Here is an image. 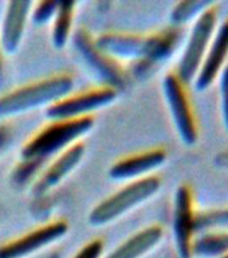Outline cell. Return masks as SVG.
<instances>
[{
	"label": "cell",
	"instance_id": "8fae6325",
	"mask_svg": "<svg viewBox=\"0 0 228 258\" xmlns=\"http://www.w3.org/2000/svg\"><path fill=\"white\" fill-rule=\"evenodd\" d=\"M167 156L164 148H150L126 155L113 163L109 175L114 180H138L153 175L157 168L164 164Z\"/></svg>",
	"mask_w": 228,
	"mask_h": 258
},
{
	"label": "cell",
	"instance_id": "d6986e66",
	"mask_svg": "<svg viewBox=\"0 0 228 258\" xmlns=\"http://www.w3.org/2000/svg\"><path fill=\"white\" fill-rule=\"evenodd\" d=\"M213 2L209 0H187V2H180L177 3L171 11V23L173 27H180L183 24H187L189 22H195L199 16L212 7Z\"/></svg>",
	"mask_w": 228,
	"mask_h": 258
},
{
	"label": "cell",
	"instance_id": "30bf717a",
	"mask_svg": "<svg viewBox=\"0 0 228 258\" xmlns=\"http://www.w3.org/2000/svg\"><path fill=\"white\" fill-rule=\"evenodd\" d=\"M75 46L84 56L85 62L94 70L101 80H104L108 86L117 89L125 80V70L118 60L113 59L97 47L96 40L89 31L81 28L75 35Z\"/></svg>",
	"mask_w": 228,
	"mask_h": 258
},
{
	"label": "cell",
	"instance_id": "8992f818",
	"mask_svg": "<svg viewBox=\"0 0 228 258\" xmlns=\"http://www.w3.org/2000/svg\"><path fill=\"white\" fill-rule=\"evenodd\" d=\"M163 90L181 141L185 145H195L199 139V125L187 85L177 77L176 73L171 72L163 80Z\"/></svg>",
	"mask_w": 228,
	"mask_h": 258
},
{
	"label": "cell",
	"instance_id": "cb8c5ba5",
	"mask_svg": "<svg viewBox=\"0 0 228 258\" xmlns=\"http://www.w3.org/2000/svg\"><path fill=\"white\" fill-rule=\"evenodd\" d=\"M2 62H3V59H2V47H0V70H2Z\"/></svg>",
	"mask_w": 228,
	"mask_h": 258
},
{
	"label": "cell",
	"instance_id": "603a6c76",
	"mask_svg": "<svg viewBox=\"0 0 228 258\" xmlns=\"http://www.w3.org/2000/svg\"><path fill=\"white\" fill-rule=\"evenodd\" d=\"M213 164L219 168L228 169V149H225L223 152H219L216 156L213 157Z\"/></svg>",
	"mask_w": 228,
	"mask_h": 258
},
{
	"label": "cell",
	"instance_id": "e0dca14e",
	"mask_svg": "<svg viewBox=\"0 0 228 258\" xmlns=\"http://www.w3.org/2000/svg\"><path fill=\"white\" fill-rule=\"evenodd\" d=\"M75 2H59L52 19L51 39L56 48H63L71 34L72 20L75 15Z\"/></svg>",
	"mask_w": 228,
	"mask_h": 258
},
{
	"label": "cell",
	"instance_id": "ffe728a7",
	"mask_svg": "<svg viewBox=\"0 0 228 258\" xmlns=\"http://www.w3.org/2000/svg\"><path fill=\"white\" fill-rule=\"evenodd\" d=\"M58 3L59 2H38V3H32L31 14H30L32 22L36 26H44V24L52 22L56 10H58Z\"/></svg>",
	"mask_w": 228,
	"mask_h": 258
},
{
	"label": "cell",
	"instance_id": "d4e9b609",
	"mask_svg": "<svg viewBox=\"0 0 228 258\" xmlns=\"http://www.w3.org/2000/svg\"><path fill=\"white\" fill-rule=\"evenodd\" d=\"M221 258H228V254H227V255H224V257H221Z\"/></svg>",
	"mask_w": 228,
	"mask_h": 258
},
{
	"label": "cell",
	"instance_id": "7a4b0ae2",
	"mask_svg": "<svg viewBox=\"0 0 228 258\" xmlns=\"http://www.w3.org/2000/svg\"><path fill=\"white\" fill-rule=\"evenodd\" d=\"M75 80L70 73H56L0 94V118L15 117L50 106L72 92Z\"/></svg>",
	"mask_w": 228,
	"mask_h": 258
},
{
	"label": "cell",
	"instance_id": "7402d4cb",
	"mask_svg": "<svg viewBox=\"0 0 228 258\" xmlns=\"http://www.w3.org/2000/svg\"><path fill=\"white\" fill-rule=\"evenodd\" d=\"M104 242L102 239H93L84 245L72 258H101L104 254Z\"/></svg>",
	"mask_w": 228,
	"mask_h": 258
},
{
	"label": "cell",
	"instance_id": "ba28073f",
	"mask_svg": "<svg viewBox=\"0 0 228 258\" xmlns=\"http://www.w3.org/2000/svg\"><path fill=\"white\" fill-rule=\"evenodd\" d=\"M68 225L63 219L48 222L28 233L0 246V258H26L59 241L67 233Z\"/></svg>",
	"mask_w": 228,
	"mask_h": 258
},
{
	"label": "cell",
	"instance_id": "3957f363",
	"mask_svg": "<svg viewBox=\"0 0 228 258\" xmlns=\"http://www.w3.org/2000/svg\"><path fill=\"white\" fill-rule=\"evenodd\" d=\"M94 122V116L50 120L48 124L43 125L24 143L20 151L22 161L39 164L44 160L54 159L68 147L81 141L85 135L92 131Z\"/></svg>",
	"mask_w": 228,
	"mask_h": 258
},
{
	"label": "cell",
	"instance_id": "ac0fdd59",
	"mask_svg": "<svg viewBox=\"0 0 228 258\" xmlns=\"http://www.w3.org/2000/svg\"><path fill=\"white\" fill-rule=\"evenodd\" d=\"M195 234L228 231V207L196 211Z\"/></svg>",
	"mask_w": 228,
	"mask_h": 258
},
{
	"label": "cell",
	"instance_id": "5b68a950",
	"mask_svg": "<svg viewBox=\"0 0 228 258\" xmlns=\"http://www.w3.org/2000/svg\"><path fill=\"white\" fill-rule=\"evenodd\" d=\"M217 28V8L216 4L205 10L192 24L188 40L185 43L180 60L175 73L185 85L191 84L196 78L200 70L201 62L208 51L213 34Z\"/></svg>",
	"mask_w": 228,
	"mask_h": 258
},
{
	"label": "cell",
	"instance_id": "2e32d148",
	"mask_svg": "<svg viewBox=\"0 0 228 258\" xmlns=\"http://www.w3.org/2000/svg\"><path fill=\"white\" fill-rule=\"evenodd\" d=\"M228 254V231L199 234L192 245V257L221 258Z\"/></svg>",
	"mask_w": 228,
	"mask_h": 258
},
{
	"label": "cell",
	"instance_id": "52a82bcc",
	"mask_svg": "<svg viewBox=\"0 0 228 258\" xmlns=\"http://www.w3.org/2000/svg\"><path fill=\"white\" fill-rule=\"evenodd\" d=\"M116 98L117 89L108 85H101L78 93H70L50 105L46 114L50 120H68L93 116L96 110L108 106Z\"/></svg>",
	"mask_w": 228,
	"mask_h": 258
},
{
	"label": "cell",
	"instance_id": "9a60e30c",
	"mask_svg": "<svg viewBox=\"0 0 228 258\" xmlns=\"http://www.w3.org/2000/svg\"><path fill=\"white\" fill-rule=\"evenodd\" d=\"M164 237V230L160 225H150L137 231L122 242L116 250H113L105 258H141L148 254L161 242Z\"/></svg>",
	"mask_w": 228,
	"mask_h": 258
},
{
	"label": "cell",
	"instance_id": "6da1fadb",
	"mask_svg": "<svg viewBox=\"0 0 228 258\" xmlns=\"http://www.w3.org/2000/svg\"><path fill=\"white\" fill-rule=\"evenodd\" d=\"M94 40L101 51L118 62L128 59L153 64L172 55L180 40V34L176 27L152 34L108 31L94 38Z\"/></svg>",
	"mask_w": 228,
	"mask_h": 258
},
{
	"label": "cell",
	"instance_id": "7c38bea8",
	"mask_svg": "<svg viewBox=\"0 0 228 258\" xmlns=\"http://www.w3.org/2000/svg\"><path fill=\"white\" fill-rule=\"evenodd\" d=\"M228 58V18L219 24L209 44L208 51L201 62L200 70L193 81L199 92H204L219 78L227 64Z\"/></svg>",
	"mask_w": 228,
	"mask_h": 258
},
{
	"label": "cell",
	"instance_id": "44dd1931",
	"mask_svg": "<svg viewBox=\"0 0 228 258\" xmlns=\"http://www.w3.org/2000/svg\"><path fill=\"white\" fill-rule=\"evenodd\" d=\"M219 92H220V108L223 114V122L228 131V63L219 76Z\"/></svg>",
	"mask_w": 228,
	"mask_h": 258
},
{
	"label": "cell",
	"instance_id": "4fadbf2b",
	"mask_svg": "<svg viewBox=\"0 0 228 258\" xmlns=\"http://www.w3.org/2000/svg\"><path fill=\"white\" fill-rule=\"evenodd\" d=\"M85 152H86V144L85 141L81 140L68 147L66 151L60 152L59 155H56L36 179L32 189L36 194H44L55 188L56 185H59L80 165Z\"/></svg>",
	"mask_w": 228,
	"mask_h": 258
},
{
	"label": "cell",
	"instance_id": "9c48e42d",
	"mask_svg": "<svg viewBox=\"0 0 228 258\" xmlns=\"http://www.w3.org/2000/svg\"><path fill=\"white\" fill-rule=\"evenodd\" d=\"M195 199L192 188L188 184L177 187L173 202V237L177 253L181 258H192V245L195 239Z\"/></svg>",
	"mask_w": 228,
	"mask_h": 258
},
{
	"label": "cell",
	"instance_id": "277c9868",
	"mask_svg": "<svg viewBox=\"0 0 228 258\" xmlns=\"http://www.w3.org/2000/svg\"><path fill=\"white\" fill-rule=\"evenodd\" d=\"M161 187V177L157 175L129 181L92 210L89 222L93 226H105L124 217L129 211L137 209L157 194Z\"/></svg>",
	"mask_w": 228,
	"mask_h": 258
},
{
	"label": "cell",
	"instance_id": "5bb4252c",
	"mask_svg": "<svg viewBox=\"0 0 228 258\" xmlns=\"http://www.w3.org/2000/svg\"><path fill=\"white\" fill-rule=\"evenodd\" d=\"M31 8L32 2L27 0L10 2L7 4L0 34V47L4 52L14 54L19 48L31 14Z\"/></svg>",
	"mask_w": 228,
	"mask_h": 258
}]
</instances>
